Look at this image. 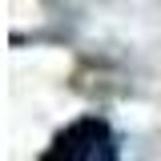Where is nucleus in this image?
<instances>
[{"mask_svg": "<svg viewBox=\"0 0 161 161\" xmlns=\"http://www.w3.org/2000/svg\"><path fill=\"white\" fill-rule=\"evenodd\" d=\"M44 161H117L113 129L97 117H85L77 125H69L53 141V149L44 153Z\"/></svg>", "mask_w": 161, "mask_h": 161, "instance_id": "obj_1", "label": "nucleus"}]
</instances>
